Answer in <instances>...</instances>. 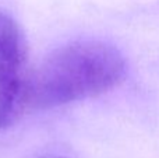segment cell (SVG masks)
Returning a JSON list of instances; mask_svg holds the SVG:
<instances>
[{
    "instance_id": "cell-1",
    "label": "cell",
    "mask_w": 159,
    "mask_h": 158,
    "mask_svg": "<svg viewBox=\"0 0 159 158\" xmlns=\"http://www.w3.org/2000/svg\"><path fill=\"white\" fill-rule=\"evenodd\" d=\"M126 63L117 49L99 41L59 48L30 80V109H49L102 95L121 83Z\"/></svg>"
},
{
    "instance_id": "cell-2",
    "label": "cell",
    "mask_w": 159,
    "mask_h": 158,
    "mask_svg": "<svg viewBox=\"0 0 159 158\" xmlns=\"http://www.w3.org/2000/svg\"><path fill=\"white\" fill-rule=\"evenodd\" d=\"M31 72L18 22L0 11V130L16 125L30 109Z\"/></svg>"
}]
</instances>
